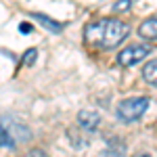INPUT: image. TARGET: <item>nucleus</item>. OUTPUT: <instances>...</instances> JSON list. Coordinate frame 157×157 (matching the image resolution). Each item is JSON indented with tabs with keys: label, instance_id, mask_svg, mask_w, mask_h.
I'll return each instance as SVG.
<instances>
[{
	"label": "nucleus",
	"instance_id": "obj_5",
	"mask_svg": "<svg viewBox=\"0 0 157 157\" xmlns=\"http://www.w3.org/2000/svg\"><path fill=\"white\" fill-rule=\"evenodd\" d=\"M78 124L86 132H94L101 126V113H98L97 109H82L78 113Z\"/></svg>",
	"mask_w": 157,
	"mask_h": 157
},
{
	"label": "nucleus",
	"instance_id": "obj_6",
	"mask_svg": "<svg viewBox=\"0 0 157 157\" xmlns=\"http://www.w3.org/2000/svg\"><path fill=\"white\" fill-rule=\"evenodd\" d=\"M138 36L145 38V40H157V17H151V19L140 23Z\"/></svg>",
	"mask_w": 157,
	"mask_h": 157
},
{
	"label": "nucleus",
	"instance_id": "obj_9",
	"mask_svg": "<svg viewBox=\"0 0 157 157\" xmlns=\"http://www.w3.org/2000/svg\"><path fill=\"white\" fill-rule=\"evenodd\" d=\"M36 55H38V50H36V48H29L27 52H25V59H23V63H25V65H32V63L36 61Z\"/></svg>",
	"mask_w": 157,
	"mask_h": 157
},
{
	"label": "nucleus",
	"instance_id": "obj_11",
	"mask_svg": "<svg viewBox=\"0 0 157 157\" xmlns=\"http://www.w3.org/2000/svg\"><path fill=\"white\" fill-rule=\"evenodd\" d=\"M19 29H21V32H32V25H27V23H21V25H19Z\"/></svg>",
	"mask_w": 157,
	"mask_h": 157
},
{
	"label": "nucleus",
	"instance_id": "obj_10",
	"mask_svg": "<svg viewBox=\"0 0 157 157\" xmlns=\"http://www.w3.org/2000/svg\"><path fill=\"white\" fill-rule=\"evenodd\" d=\"M130 4H132V0H120V2H115V6H113V11H128L130 9Z\"/></svg>",
	"mask_w": 157,
	"mask_h": 157
},
{
	"label": "nucleus",
	"instance_id": "obj_2",
	"mask_svg": "<svg viewBox=\"0 0 157 157\" xmlns=\"http://www.w3.org/2000/svg\"><path fill=\"white\" fill-rule=\"evenodd\" d=\"M29 128L19 124V121H6L0 120V147L6 149H15L17 145H21L25 140H29Z\"/></svg>",
	"mask_w": 157,
	"mask_h": 157
},
{
	"label": "nucleus",
	"instance_id": "obj_1",
	"mask_svg": "<svg viewBox=\"0 0 157 157\" xmlns=\"http://www.w3.org/2000/svg\"><path fill=\"white\" fill-rule=\"evenodd\" d=\"M130 27L124 21L117 19H101L97 23H88L84 27V38L88 44L98 46V48H115L124 42V38H128Z\"/></svg>",
	"mask_w": 157,
	"mask_h": 157
},
{
	"label": "nucleus",
	"instance_id": "obj_3",
	"mask_svg": "<svg viewBox=\"0 0 157 157\" xmlns=\"http://www.w3.org/2000/svg\"><path fill=\"white\" fill-rule=\"evenodd\" d=\"M149 98L147 97H134V98H126L117 105V120L124 124H132V121L140 120L149 109Z\"/></svg>",
	"mask_w": 157,
	"mask_h": 157
},
{
	"label": "nucleus",
	"instance_id": "obj_7",
	"mask_svg": "<svg viewBox=\"0 0 157 157\" xmlns=\"http://www.w3.org/2000/svg\"><path fill=\"white\" fill-rule=\"evenodd\" d=\"M143 78H145V82H149L151 86H157V59L149 61L145 67H143Z\"/></svg>",
	"mask_w": 157,
	"mask_h": 157
},
{
	"label": "nucleus",
	"instance_id": "obj_4",
	"mask_svg": "<svg viewBox=\"0 0 157 157\" xmlns=\"http://www.w3.org/2000/svg\"><path fill=\"white\" fill-rule=\"evenodd\" d=\"M149 52H151V48H149L147 44H132V46L124 48L120 55H117V63H120L121 67H132L136 63H140Z\"/></svg>",
	"mask_w": 157,
	"mask_h": 157
},
{
	"label": "nucleus",
	"instance_id": "obj_8",
	"mask_svg": "<svg viewBox=\"0 0 157 157\" xmlns=\"http://www.w3.org/2000/svg\"><path fill=\"white\" fill-rule=\"evenodd\" d=\"M34 17H36V19H38V21H40L42 25H44L46 29H50L52 34H57V32H61V25L57 23V21H52L50 17H46V15H40V13H34Z\"/></svg>",
	"mask_w": 157,
	"mask_h": 157
}]
</instances>
